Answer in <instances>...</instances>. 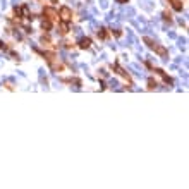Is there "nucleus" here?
<instances>
[{
  "label": "nucleus",
  "mask_w": 189,
  "mask_h": 189,
  "mask_svg": "<svg viewBox=\"0 0 189 189\" xmlns=\"http://www.w3.org/2000/svg\"><path fill=\"white\" fill-rule=\"evenodd\" d=\"M117 2H119V3H126L127 0H117Z\"/></svg>",
  "instance_id": "nucleus-10"
},
{
  "label": "nucleus",
  "mask_w": 189,
  "mask_h": 189,
  "mask_svg": "<svg viewBox=\"0 0 189 189\" xmlns=\"http://www.w3.org/2000/svg\"><path fill=\"white\" fill-rule=\"evenodd\" d=\"M43 14L46 15L48 21H55V19H59V12H57L55 9H52V7H45V9H43Z\"/></svg>",
  "instance_id": "nucleus-2"
},
{
  "label": "nucleus",
  "mask_w": 189,
  "mask_h": 189,
  "mask_svg": "<svg viewBox=\"0 0 189 189\" xmlns=\"http://www.w3.org/2000/svg\"><path fill=\"white\" fill-rule=\"evenodd\" d=\"M170 3H172V7L176 10H182V2L181 0H170Z\"/></svg>",
  "instance_id": "nucleus-5"
},
{
  "label": "nucleus",
  "mask_w": 189,
  "mask_h": 189,
  "mask_svg": "<svg viewBox=\"0 0 189 189\" xmlns=\"http://www.w3.org/2000/svg\"><path fill=\"white\" fill-rule=\"evenodd\" d=\"M0 48H3V43H2V41H0Z\"/></svg>",
  "instance_id": "nucleus-11"
},
{
  "label": "nucleus",
  "mask_w": 189,
  "mask_h": 189,
  "mask_svg": "<svg viewBox=\"0 0 189 189\" xmlns=\"http://www.w3.org/2000/svg\"><path fill=\"white\" fill-rule=\"evenodd\" d=\"M41 43L43 45H50V38L48 36H41Z\"/></svg>",
  "instance_id": "nucleus-9"
},
{
  "label": "nucleus",
  "mask_w": 189,
  "mask_h": 189,
  "mask_svg": "<svg viewBox=\"0 0 189 189\" xmlns=\"http://www.w3.org/2000/svg\"><path fill=\"white\" fill-rule=\"evenodd\" d=\"M41 28H43L45 31H48V29L52 28V21H48V19H43V21H41Z\"/></svg>",
  "instance_id": "nucleus-6"
},
{
  "label": "nucleus",
  "mask_w": 189,
  "mask_h": 189,
  "mask_svg": "<svg viewBox=\"0 0 189 189\" xmlns=\"http://www.w3.org/2000/svg\"><path fill=\"white\" fill-rule=\"evenodd\" d=\"M155 86H157V81H153V79H148V88H150V89H153Z\"/></svg>",
  "instance_id": "nucleus-8"
},
{
  "label": "nucleus",
  "mask_w": 189,
  "mask_h": 189,
  "mask_svg": "<svg viewBox=\"0 0 189 189\" xmlns=\"http://www.w3.org/2000/svg\"><path fill=\"white\" fill-rule=\"evenodd\" d=\"M59 33H60V34H67V33H69V26H67L64 21L59 24Z\"/></svg>",
  "instance_id": "nucleus-4"
},
{
  "label": "nucleus",
  "mask_w": 189,
  "mask_h": 189,
  "mask_svg": "<svg viewBox=\"0 0 189 189\" xmlns=\"http://www.w3.org/2000/svg\"><path fill=\"white\" fill-rule=\"evenodd\" d=\"M79 46H81L83 50L89 48V46H91V40H89V38H81V40H79Z\"/></svg>",
  "instance_id": "nucleus-3"
},
{
  "label": "nucleus",
  "mask_w": 189,
  "mask_h": 189,
  "mask_svg": "<svg viewBox=\"0 0 189 189\" xmlns=\"http://www.w3.org/2000/svg\"><path fill=\"white\" fill-rule=\"evenodd\" d=\"M59 15H60V19H62L64 22H69V21L72 19V10H71L69 7H62L60 12H59Z\"/></svg>",
  "instance_id": "nucleus-1"
},
{
  "label": "nucleus",
  "mask_w": 189,
  "mask_h": 189,
  "mask_svg": "<svg viewBox=\"0 0 189 189\" xmlns=\"http://www.w3.org/2000/svg\"><path fill=\"white\" fill-rule=\"evenodd\" d=\"M98 38H100V40L107 38V29H100V31H98Z\"/></svg>",
  "instance_id": "nucleus-7"
}]
</instances>
